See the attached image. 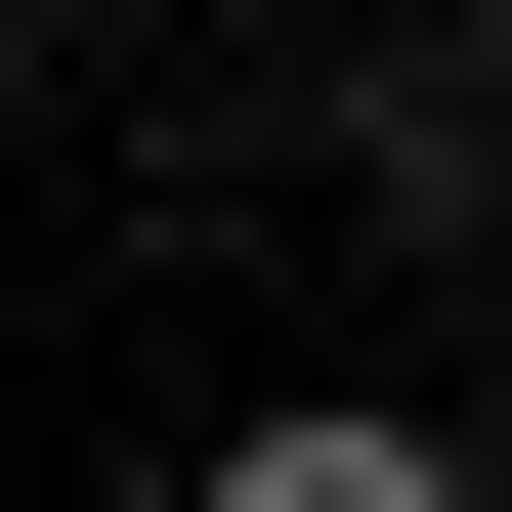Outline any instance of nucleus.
Segmentation results:
<instances>
[{"label":"nucleus","mask_w":512,"mask_h":512,"mask_svg":"<svg viewBox=\"0 0 512 512\" xmlns=\"http://www.w3.org/2000/svg\"><path fill=\"white\" fill-rule=\"evenodd\" d=\"M214 512H470V470H427L384 384H299V427H214Z\"/></svg>","instance_id":"nucleus-1"}]
</instances>
